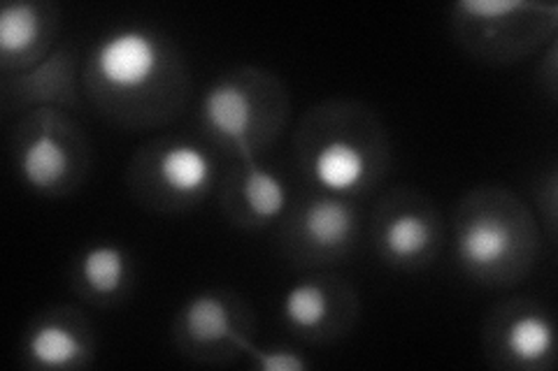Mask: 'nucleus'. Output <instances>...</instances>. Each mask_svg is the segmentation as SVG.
I'll use <instances>...</instances> for the list:
<instances>
[{
    "label": "nucleus",
    "mask_w": 558,
    "mask_h": 371,
    "mask_svg": "<svg viewBox=\"0 0 558 371\" xmlns=\"http://www.w3.org/2000/svg\"><path fill=\"white\" fill-rule=\"evenodd\" d=\"M82 86L98 116L133 133L178 121L191 98L184 54L166 33L147 24L100 35L84 57Z\"/></svg>",
    "instance_id": "1"
},
{
    "label": "nucleus",
    "mask_w": 558,
    "mask_h": 371,
    "mask_svg": "<svg viewBox=\"0 0 558 371\" xmlns=\"http://www.w3.org/2000/svg\"><path fill=\"white\" fill-rule=\"evenodd\" d=\"M293 161L310 188L361 200L387 180L391 137L365 102L330 98L301 116Z\"/></svg>",
    "instance_id": "2"
},
{
    "label": "nucleus",
    "mask_w": 558,
    "mask_h": 371,
    "mask_svg": "<svg viewBox=\"0 0 558 371\" xmlns=\"http://www.w3.org/2000/svg\"><path fill=\"white\" fill-rule=\"evenodd\" d=\"M543 242L533 207L508 186L470 188L453 209V260L480 286H519L533 272Z\"/></svg>",
    "instance_id": "3"
},
{
    "label": "nucleus",
    "mask_w": 558,
    "mask_h": 371,
    "mask_svg": "<svg viewBox=\"0 0 558 371\" xmlns=\"http://www.w3.org/2000/svg\"><path fill=\"white\" fill-rule=\"evenodd\" d=\"M289 121V88L266 67H229L201 94L198 126L205 145L223 151L231 161L264 158L284 135Z\"/></svg>",
    "instance_id": "4"
},
{
    "label": "nucleus",
    "mask_w": 558,
    "mask_h": 371,
    "mask_svg": "<svg viewBox=\"0 0 558 371\" xmlns=\"http://www.w3.org/2000/svg\"><path fill=\"white\" fill-rule=\"evenodd\" d=\"M10 156L16 180L35 196L68 198L92 172L89 135L73 112L33 110L14 119Z\"/></svg>",
    "instance_id": "5"
},
{
    "label": "nucleus",
    "mask_w": 558,
    "mask_h": 371,
    "mask_svg": "<svg viewBox=\"0 0 558 371\" xmlns=\"http://www.w3.org/2000/svg\"><path fill=\"white\" fill-rule=\"evenodd\" d=\"M449 30L463 54L482 63L512 65L539 54L558 30V5L535 0H459Z\"/></svg>",
    "instance_id": "6"
},
{
    "label": "nucleus",
    "mask_w": 558,
    "mask_h": 371,
    "mask_svg": "<svg viewBox=\"0 0 558 371\" xmlns=\"http://www.w3.org/2000/svg\"><path fill=\"white\" fill-rule=\"evenodd\" d=\"M219 184L213 147L201 139L161 135L140 147L126 168L131 198L156 214H182L205 202Z\"/></svg>",
    "instance_id": "7"
},
{
    "label": "nucleus",
    "mask_w": 558,
    "mask_h": 371,
    "mask_svg": "<svg viewBox=\"0 0 558 371\" xmlns=\"http://www.w3.org/2000/svg\"><path fill=\"white\" fill-rule=\"evenodd\" d=\"M361 235L356 200L310 188L279 221V251L295 268H328L354 256Z\"/></svg>",
    "instance_id": "8"
},
{
    "label": "nucleus",
    "mask_w": 558,
    "mask_h": 371,
    "mask_svg": "<svg viewBox=\"0 0 558 371\" xmlns=\"http://www.w3.org/2000/svg\"><path fill=\"white\" fill-rule=\"evenodd\" d=\"M371 239L375 256L387 268L418 272L438 260L445 246V221L426 193L396 186L375 205Z\"/></svg>",
    "instance_id": "9"
},
{
    "label": "nucleus",
    "mask_w": 558,
    "mask_h": 371,
    "mask_svg": "<svg viewBox=\"0 0 558 371\" xmlns=\"http://www.w3.org/2000/svg\"><path fill=\"white\" fill-rule=\"evenodd\" d=\"M256 318L244 299L231 290H201L174 313L172 344L186 360L229 364L254 342Z\"/></svg>",
    "instance_id": "10"
},
{
    "label": "nucleus",
    "mask_w": 558,
    "mask_h": 371,
    "mask_svg": "<svg viewBox=\"0 0 558 371\" xmlns=\"http://www.w3.org/2000/svg\"><path fill=\"white\" fill-rule=\"evenodd\" d=\"M484 360L505 371H549L556 364V321L535 297L494 305L482 323Z\"/></svg>",
    "instance_id": "11"
},
{
    "label": "nucleus",
    "mask_w": 558,
    "mask_h": 371,
    "mask_svg": "<svg viewBox=\"0 0 558 371\" xmlns=\"http://www.w3.org/2000/svg\"><path fill=\"white\" fill-rule=\"evenodd\" d=\"M279 318L303 342H338L359 321V295L342 276H307L284 290Z\"/></svg>",
    "instance_id": "12"
},
{
    "label": "nucleus",
    "mask_w": 558,
    "mask_h": 371,
    "mask_svg": "<svg viewBox=\"0 0 558 371\" xmlns=\"http://www.w3.org/2000/svg\"><path fill=\"white\" fill-rule=\"evenodd\" d=\"M80 49L59 42L51 54L22 73L0 75V110L5 119H20L33 110L80 112L84 108Z\"/></svg>",
    "instance_id": "13"
},
{
    "label": "nucleus",
    "mask_w": 558,
    "mask_h": 371,
    "mask_svg": "<svg viewBox=\"0 0 558 371\" xmlns=\"http://www.w3.org/2000/svg\"><path fill=\"white\" fill-rule=\"evenodd\" d=\"M22 358L31 369L77 371L96 360V327L82 309L59 305L33 316L24 337Z\"/></svg>",
    "instance_id": "14"
},
{
    "label": "nucleus",
    "mask_w": 558,
    "mask_h": 371,
    "mask_svg": "<svg viewBox=\"0 0 558 371\" xmlns=\"http://www.w3.org/2000/svg\"><path fill=\"white\" fill-rule=\"evenodd\" d=\"M291 200L284 176L260 158L231 161L219 184L221 214L240 230H264L279 223Z\"/></svg>",
    "instance_id": "15"
},
{
    "label": "nucleus",
    "mask_w": 558,
    "mask_h": 371,
    "mask_svg": "<svg viewBox=\"0 0 558 371\" xmlns=\"http://www.w3.org/2000/svg\"><path fill=\"white\" fill-rule=\"evenodd\" d=\"M61 10L51 0H12L0 10V75L22 73L59 47Z\"/></svg>",
    "instance_id": "16"
},
{
    "label": "nucleus",
    "mask_w": 558,
    "mask_h": 371,
    "mask_svg": "<svg viewBox=\"0 0 558 371\" xmlns=\"http://www.w3.org/2000/svg\"><path fill=\"white\" fill-rule=\"evenodd\" d=\"M135 262L126 246L117 242H94L82 249L70 268V288L82 302L108 309L131 295Z\"/></svg>",
    "instance_id": "17"
},
{
    "label": "nucleus",
    "mask_w": 558,
    "mask_h": 371,
    "mask_svg": "<svg viewBox=\"0 0 558 371\" xmlns=\"http://www.w3.org/2000/svg\"><path fill=\"white\" fill-rule=\"evenodd\" d=\"M531 200L535 207V219L539 225V233L549 246H556L558 233V170L556 163L547 168H539V172L531 182Z\"/></svg>",
    "instance_id": "18"
},
{
    "label": "nucleus",
    "mask_w": 558,
    "mask_h": 371,
    "mask_svg": "<svg viewBox=\"0 0 558 371\" xmlns=\"http://www.w3.org/2000/svg\"><path fill=\"white\" fill-rule=\"evenodd\" d=\"M244 356L250 358L254 369L260 371H307L310 360L303 356L301 350H295L291 346H258L250 344L244 348Z\"/></svg>",
    "instance_id": "19"
},
{
    "label": "nucleus",
    "mask_w": 558,
    "mask_h": 371,
    "mask_svg": "<svg viewBox=\"0 0 558 371\" xmlns=\"http://www.w3.org/2000/svg\"><path fill=\"white\" fill-rule=\"evenodd\" d=\"M537 79L539 88L556 100V88H558V42L551 40L543 51H539V65H537Z\"/></svg>",
    "instance_id": "20"
}]
</instances>
